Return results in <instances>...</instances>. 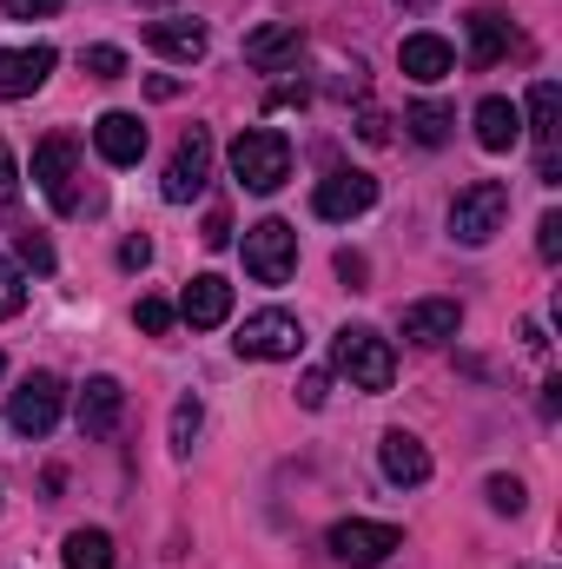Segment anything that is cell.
<instances>
[{
    "label": "cell",
    "instance_id": "6da1fadb",
    "mask_svg": "<svg viewBox=\"0 0 562 569\" xmlns=\"http://www.w3.org/2000/svg\"><path fill=\"white\" fill-rule=\"evenodd\" d=\"M331 371L338 378H351V391H391V378H398V351H391V338H378L371 325H344L338 338H331Z\"/></svg>",
    "mask_w": 562,
    "mask_h": 569
},
{
    "label": "cell",
    "instance_id": "7a4b0ae2",
    "mask_svg": "<svg viewBox=\"0 0 562 569\" xmlns=\"http://www.w3.org/2000/svg\"><path fill=\"white\" fill-rule=\"evenodd\" d=\"M225 159H232V179H239L245 192H279L284 179H291V140H284L279 127H252V133H239Z\"/></svg>",
    "mask_w": 562,
    "mask_h": 569
},
{
    "label": "cell",
    "instance_id": "3957f363",
    "mask_svg": "<svg viewBox=\"0 0 562 569\" xmlns=\"http://www.w3.org/2000/svg\"><path fill=\"white\" fill-rule=\"evenodd\" d=\"M503 219H510V186L503 179H476V186H463L456 199H450V239L456 246H490L496 232H503Z\"/></svg>",
    "mask_w": 562,
    "mask_h": 569
},
{
    "label": "cell",
    "instance_id": "277c9868",
    "mask_svg": "<svg viewBox=\"0 0 562 569\" xmlns=\"http://www.w3.org/2000/svg\"><path fill=\"white\" fill-rule=\"evenodd\" d=\"M205 179H212V133L205 127H185L179 146H172V159H165L159 192H165V206H192L205 192Z\"/></svg>",
    "mask_w": 562,
    "mask_h": 569
},
{
    "label": "cell",
    "instance_id": "5b68a950",
    "mask_svg": "<svg viewBox=\"0 0 562 569\" xmlns=\"http://www.w3.org/2000/svg\"><path fill=\"white\" fill-rule=\"evenodd\" d=\"M331 557L351 569H378L391 550H404V530L398 523H364V517H344V523H331Z\"/></svg>",
    "mask_w": 562,
    "mask_h": 569
},
{
    "label": "cell",
    "instance_id": "8992f818",
    "mask_svg": "<svg viewBox=\"0 0 562 569\" xmlns=\"http://www.w3.org/2000/svg\"><path fill=\"white\" fill-rule=\"evenodd\" d=\"M33 186L53 199V212H80V152L67 133L33 146Z\"/></svg>",
    "mask_w": 562,
    "mask_h": 569
},
{
    "label": "cell",
    "instance_id": "52a82bcc",
    "mask_svg": "<svg viewBox=\"0 0 562 569\" xmlns=\"http://www.w3.org/2000/svg\"><path fill=\"white\" fill-rule=\"evenodd\" d=\"M245 272L259 284H284L298 272V232H291L284 219H259V226L245 232Z\"/></svg>",
    "mask_w": 562,
    "mask_h": 569
},
{
    "label": "cell",
    "instance_id": "ba28073f",
    "mask_svg": "<svg viewBox=\"0 0 562 569\" xmlns=\"http://www.w3.org/2000/svg\"><path fill=\"white\" fill-rule=\"evenodd\" d=\"M60 405H67V385H60L53 371H33V378L7 398V425L20 430V437H47V430L60 425Z\"/></svg>",
    "mask_w": 562,
    "mask_h": 569
},
{
    "label": "cell",
    "instance_id": "9c48e42d",
    "mask_svg": "<svg viewBox=\"0 0 562 569\" xmlns=\"http://www.w3.org/2000/svg\"><path fill=\"white\" fill-rule=\"evenodd\" d=\"M371 206H378V179L358 172V166L324 172L318 192H311V212H318V219H358V212H371Z\"/></svg>",
    "mask_w": 562,
    "mask_h": 569
},
{
    "label": "cell",
    "instance_id": "30bf717a",
    "mask_svg": "<svg viewBox=\"0 0 562 569\" xmlns=\"http://www.w3.org/2000/svg\"><path fill=\"white\" fill-rule=\"evenodd\" d=\"M556 127H562V93H556V80H536V87H530V140H536V179H543V186H556V179H562Z\"/></svg>",
    "mask_w": 562,
    "mask_h": 569
},
{
    "label": "cell",
    "instance_id": "8fae6325",
    "mask_svg": "<svg viewBox=\"0 0 562 569\" xmlns=\"http://www.w3.org/2000/svg\"><path fill=\"white\" fill-rule=\"evenodd\" d=\"M239 358H298V345H304V331H298V318L291 311H252L245 325H239Z\"/></svg>",
    "mask_w": 562,
    "mask_h": 569
},
{
    "label": "cell",
    "instance_id": "7c38bea8",
    "mask_svg": "<svg viewBox=\"0 0 562 569\" xmlns=\"http://www.w3.org/2000/svg\"><path fill=\"white\" fill-rule=\"evenodd\" d=\"M120 418H127V391H120V378H87L80 398H73V425H80V437H113Z\"/></svg>",
    "mask_w": 562,
    "mask_h": 569
},
{
    "label": "cell",
    "instance_id": "4fadbf2b",
    "mask_svg": "<svg viewBox=\"0 0 562 569\" xmlns=\"http://www.w3.org/2000/svg\"><path fill=\"white\" fill-rule=\"evenodd\" d=\"M53 67H60V53H53L47 40H33V47H7V53H0V100H27V93H40Z\"/></svg>",
    "mask_w": 562,
    "mask_h": 569
},
{
    "label": "cell",
    "instance_id": "5bb4252c",
    "mask_svg": "<svg viewBox=\"0 0 562 569\" xmlns=\"http://www.w3.org/2000/svg\"><path fill=\"white\" fill-rule=\"evenodd\" d=\"M145 47L152 53H165V60H205V47H212V33H205V20H185V13H165V20H145Z\"/></svg>",
    "mask_w": 562,
    "mask_h": 569
},
{
    "label": "cell",
    "instance_id": "9a60e30c",
    "mask_svg": "<svg viewBox=\"0 0 562 569\" xmlns=\"http://www.w3.org/2000/svg\"><path fill=\"white\" fill-rule=\"evenodd\" d=\"M298 53H304V27L298 20H272V27L245 33V67H259V73H284Z\"/></svg>",
    "mask_w": 562,
    "mask_h": 569
},
{
    "label": "cell",
    "instance_id": "2e32d148",
    "mask_svg": "<svg viewBox=\"0 0 562 569\" xmlns=\"http://www.w3.org/2000/svg\"><path fill=\"white\" fill-rule=\"evenodd\" d=\"M179 318L192 331H219L232 318V284L219 279V272H199V279L185 284V298H179Z\"/></svg>",
    "mask_w": 562,
    "mask_h": 569
},
{
    "label": "cell",
    "instance_id": "e0dca14e",
    "mask_svg": "<svg viewBox=\"0 0 562 569\" xmlns=\"http://www.w3.org/2000/svg\"><path fill=\"white\" fill-rule=\"evenodd\" d=\"M463 331V305L456 298H418L404 305V338L411 345H450Z\"/></svg>",
    "mask_w": 562,
    "mask_h": 569
},
{
    "label": "cell",
    "instance_id": "ac0fdd59",
    "mask_svg": "<svg viewBox=\"0 0 562 569\" xmlns=\"http://www.w3.org/2000/svg\"><path fill=\"white\" fill-rule=\"evenodd\" d=\"M93 146L107 166H140L145 159V120L140 113H100L93 120Z\"/></svg>",
    "mask_w": 562,
    "mask_h": 569
},
{
    "label": "cell",
    "instance_id": "d6986e66",
    "mask_svg": "<svg viewBox=\"0 0 562 569\" xmlns=\"http://www.w3.org/2000/svg\"><path fill=\"white\" fill-rule=\"evenodd\" d=\"M378 463H384V477H391V483H404V490L430 483V450H423V437H411V430H384Z\"/></svg>",
    "mask_w": 562,
    "mask_h": 569
},
{
    "label": "cell",
    "instance_id": "ffe728a7",
    "mask_svg": "<svg viewBox=\"0 0 562 569\" xmlns=\"http://www.w3.org/2000/svg\"><path fill=\"white\" fill-rule=\"evenodd\" d=\"M398 67H404L418 87H436V80H450V73H456V53H450V40H443V33H411V40L398 47Z\"/></svg>",
    "mask_w": 562,
    "mask_h": 569
},
{
    "label": "cell",
    "instance_id": "44dd1931",
    "mask_svg": "<svg viewBox=\"0 0 562 569\" xmlns=\"http://www.w3.org/2000/svg\"><path fill=\"white\" fill-rule=\"evenodd\" d=\"M516 140H523V107L503 100V93H490V100L476 107V146H483V152H510Z\"/></svg>",
    "mask_w": 562,
    "mask_h": 569
},
{
    "label": "cell",
    "instance_id": "7402d4cb",
    "mask_svg": "<svg viewBox=\"0 0 562 569\" xmlns=\"http://www.w3.org/2000/svg\"><path fill=\"white\" fill-rule=\"evenodd\" d=\"M510 40H516L510 13H496V7H476V13H470V60H476V67H496V60L510 53Z\"/></svg>",
    "mask_w": 562,
    "mask_h": 569
},
{
    "label": "cell",
    "instance_id": "603a6c76",
    "mask_svg": "<svg viewBox=\"0 0 562 569\" xmlns=\"http://www.w3.org/2000/svg\"><path fill=\"white\" fill-rule=\"evenodd\" d=\"M60 557H67V569H113V537L107 530H73Z\"/></svg>",
    "mask_w": 562,
    "mask_h": 569
},
{
    "label": "cell",
    "instance_id": "cb8c5ba5",
    "mask_svg": "<svg viewBox=\"0 0 562 569\" xmlns=\"http://www.w3.org/2000/svg\"><path fill=\"white\" fill-rule=\"evenodd\" d=\"M404 127H411V140H418V146H443V140H450V127H456V113H450V107H436V100H418V107L404 113Z\"/></svg>",
    "mask_w": 562,
    "mask_h": 569
},
{
    "label": "cell",
    "instance_id": "d4e9b609",
    "mask_svg": "<svg viewBox=\"0 0 562 569\" xmlns=\"http://www.w3.org/2000/svg\"><path fill=\"white\" fill-rule=\"evenodd\" d=\"M199 430H205V411H199V398H179V405H172V450H179V457H192Z\"/></svg>",
    "mask_w": 562,
    "mask_h": 569
},
{
    "label": "cell",
    "instance_id": "484cf974",
    "mask_svg": "<svg viewBox=\"0 0 562 569\" xmlns=\"http://www.w3.org/2000/svg\"><path fill=\"white\" fill-rule=\"evenodd\" d=\"M13 266H20V272H27V266H33V272H53V246H47L40 232H13Z\"/></svg>",
    "mask_w": 562,
    "mask_h": 569
},
{
    "label": "cell",
    "instance_id": "4316f807",
    "mask_svg": "<svg viewBox=\"0 0 562 569\" xmlns=\"http://www.w3.org/2000/svg\"><path fill=\"white\" fill-rule=\"evenodd\" d=\"M483 497H490V510H503V517H516V510L530 503V490H523L516 477H490V483H483Z\"/></svg>",
    "mask_w": 562,
    "mask_h": 569
},
{
    "label": "cell",
    "instance_id": "83f0119b",
    "mask_svg": "<svg viewBox=\"0 0 562 569\" xmlns=\"http://www.w3.org/2000/svg\"><path fill=\"white\" fill-rule=\"evenodd\" d=\"M20 305H27V272L13 259H0V318H13Z\"/></svg>",
    "mask_w": 562,
    "mask_h": 569
},
{
    "label": "cell",
    "instance_id": "f1b7e54d",
    "mask_svg": "<svg viewBox=\"0 0 562 569\" xmlns=\"http://www.w3.org/2000/svg\"><path fill=\"white\" fill-rule=\"evenodd\" d=\"M80 67H87L93 80H120V73H127V53H120V47H87Z\"/></svg>",
    "mask_w": 562,
    "mask_h": 569
},
{
    "label": "cell",
    "instance_id": "f546056e",
    "mask_svg": "<svg viewBox=\"0 0 562 569\" xmlns=\"http://www.w3.org/2000/svg\"><path fill=\"white\" fill-rule=\"evenodd\" d=\"M133 318H140V331H145V338H165V331H172V318H179V311H172V305H165V298H140V311H133Z\"/></svg>",
    "mask_w": 562,
    "mask_h": 569
},
{
    "label": "cell",
    "instance_id": "4dcf8cb0",
    "mask_svg": "<svg viewBox=\"0 0 562 569\" xmlns=\"http://www.w3.org/2000/svg\"><path fill=\"white\" fill-rule=\"evenodd\" d=\"M536 259H543V266L562 259V212H543V219H536Z\"/></svg>",
    "mask_w": 562,
    "mask_h": 569
},
{
    "label": "cell",
    "instance_id": "1f68e13d",
    "mask_svg": "<svg viewBox=\"0 0 562 569\" xmlns=\"http://www.w3.org/2000/svg\"><path fill=\"white\" fill-rule=\"evenodd\" d=\"M324 398H331V378H324V371H304V378H298V405H304V411H324Z\"/></svg>",
    "mask_w": 562,
    "mask_h": 569
},
{
    "label": "cell",
    "instance_id": "d6a6232c",
    "mask_svg": "<svg viewBox=\"0 0 562 569\" xmlns=\"http://www.w3.org/2000/svg\"><path fill=\"white\" fill-rule=\"evenodd\" d=\"M67 0H0V13H13V20H47V13H60Z\"/></svg>",
    "mask_w": 562,
    "mask_h": 569
},
{
    "label": "cell",
    "instance_id": "836d02e7",
    "mask_svg": "<svg viewBox=\"0 0 562 569\" xmlns=\"http://www.w3.org/2000/svg\"><path fill=\"white\" fill-rule=\"evenodd\" d=\"M13 199H20V166H13V152L0 146V212H7Z\"/></svg>",
    "mask_w": 562,
    "mask_h": 569
},
{
    "label": "cell",
    "instance_id": "e575fe53",
    "mask_svg": "<svg viewBox=\"0 0 562 569\" xmlns=\"http://www.w3.org/2000/svg\"><path fill=\"white\" fill-rule=\"evenodd\" d=\"M120 266H127V272H145V266H152V239H127V246H120Z\"/></svg>",
    "mask_w": 562,
    "mask_h": 569
},
{
    "label": "cell",
    "instance_id": "d590c367",
    "mask_svg": "<svg viewBox=\"0 0 562 569\" xmlns=\"http://www.w3.org/2000/svg\"><path fill=\"white\" fill-rule=\"evenodd\" d=\"M199 239H205V246H225V239H232V219H225V212H205V232H199Z\"/></svg>",
    "mask_w": 562,
    "mask_h": 569
},
{
    "label": "cell",
    "instance_id": "8d00e7d4",
    "mask_svg": "<svg viewBox=\"0 0 562 569\" xmlns=\"http://www.w3.org/2000/svg\"><path fill=\"white\" fill-rule=\"evenodd\" d=\"M338 279L364 284V279H371V266H364V259H358V252H338Z\"/></svg>",
    "mask_w": 562,
    "mask_h": 569
},
{
    "label": "cell",
    "instance_id": "74e56055",
    "mask_svg": "<svg viewBox=\"0 0 562 569\" xmlns=\"http://www.w3.org/2000/svg\"><path fill=\"white\" fill-rule=\"evenodd\" d=\"M398 7H411V13H423V7H430V0H398Z\"/></svg>",
    "mask_w": 562,
    "mask_h": 569
},
{
    "label": "cell",
    "instance_id": "f35d334b",
    "mask_svg": "<svg viewBox=\"0 0 562 569\" xmlns=\"http://www.w3.org/2000/svg\"><path fill=\"white\" fill-rule=\"evenodd\" d=\"M145 7H165V0H145Z\"/></svg>",
    "mask_w": 562,
    "mask_h": 569
},
{
    "label": "cell",
    "instance_id": "ab89813d",
    "mask_svg": "<svg viewBox=\"0 0 562 569\" xmlns=\"http://www.w3.org/2000/svg\"><path fill=\"white\" fill-rule=\"evenodd\" d=\"M0 371H7V358H0Z\"/></svg>",
    "mask_w": 562,
    "mask_h": 569
}]
</instances>
